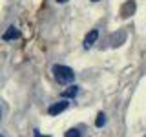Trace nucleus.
Wrapping results in <instances>:
<instances>
[{"label":"nucleus","instance_id":"nucleus-5","mask_svg":"<svg viewBox=\"0 0 146 137\" xmlns=\"http://www.w3.org/2000/svg\"><path fill=\"white\" fill-rule=\"evenodd\" d=\"M77 95H79V86H75V84L70 86V88H66V90L62 91V97H64V99H75Z\"/></svg>","mask_w":146,"mask_h":137},{"label":"nucleus","instance_id":"nucleus-1","mask_svg":"<svg viewBox=\"0 0 146 137\" xmlns=\"http://www.w3.org/2000/svg\"><path fill=\"white\" fill-rule=\"evenodd\" d=\"M53 75H55V79H57L58 84H70V82H73V79H75V73H73L71 68L62 66V64H55L53 66Z\"/></svg>","mask_w":146,"mask_h":137},{"label":"nucleus","instance_id":"nucleus-2","mask_svg":"<svg viewBox=\"0 0 146 137\" xmlns=\"http://www.w3.org/2000/svg\"><path fill=\"white\" fill-rule=\"evenodd\" d=\"M68 106H70L68 100H58V102H53L51 106L48 108V113L49 115H58V113H62L64 110H68Z\"/></svg>","mask_w":146,"mask_h":137},{"label":"nucleus","instance_id":"nucleus-8","mask_svg":"<svg viewBox=\"0 0 146 137\" xmlns=\"http://www.w3.org/2000/svg\"><path fill=\"white\" fill-rule=\"evenodd\" d=\"M33 135H35V137H49V135H42L38 130H35V132H33Z\"/></svg>","mask_w":146,"mask_h":137},{"label":"nucleus","instance_id":"nucleus-3","mask_svg":"<svg viewBox=\"0 0 146 137\" xmlns=\"http://www.w3.org/2000/svg\"><path fill=\"white\" fill-rule=\"evenodd\" d=\"M97 39H99V31H97V29H91L90 33L84 37V48H86V49L91 48V46L95 44V40H97Z\"/></svg>","mask_w":146,"mask_h":137},{"label":"nucleus","instance_id":"nucleus-9","mask_svg":"<svg viewBox=\"0 0 146 137\" xmlns=\"http://www.w3.org/2000/svg\"><path fill=\"white\" fill-rule=\"evenodd\" d=\"M57 2H58V4H66L68 0H57Z\"/></svg>","mask_w":146,"mask_h":137},{"label":"nucleus","instance_id":"nucleus-7","mask_svg":"<svg viewBox=\"0 0 146 137\" xmlns=\"http://www.w3.org/2000/svg\"><path fill=\"white\" fill-rule=\"evenodd\" d=\"M64 137H80V132L77 130V128H71V130H68L66 134H64Z\"/></svg>","mask_w":146,"mask_h":137},{"label":"nucleus","instance_id":"nucleus-4","mask_svg":"<svg viewBox=\"0 0 146 137\" xmlns=\"http://www.w3.org/2000/svg\"><path fill=\"white\" fill-rule=\"evenodd\" d=\"M17 37H20V31H18L15 26H9L7 31H4L2 39H4V40H13V39H17Z\"/></svg>","mask_w":146,"mask_h":137},{"label":"nucleus","instance_id":"nucleus-10","mask_svg":"<svg viewBox=\"0 0 146 137\" xmlns=\"http://www.w3.org/2000/svg\"><path fill=\"white\" fill-rule=\"evenodd\" d=\"M91 2H99V0H91Z\"/></svg>","mask_w":146,"mask_h":137},{"label":"nucleus","instance_id":"nucleus-6","mask_svg":"<svg viewBox=\"0 0 146 137\" xmlns=\"http://www.w3.org/2000/svg\"><path fill=\"white\" fill-rule=\"evenodd\" d=\"M104 124H106V115H104V113H99V115H97V121H95V126H97V128H102Z\"/></svg>","mask_w":146,"mask_h":137},{"label":"nucleus","instance_id":"nucleus-11","mask_svg":"<svg viewBox=\"0 0 146 137\" xmlns=\"http://www.w3.org/2000/svg\"><path fill=\"white\" fill-rule=\"evenodd\" d=\"M0 137H4V135H2V134H0Z\"/></svg>","mask_w":146,"mask_h":137}]
</instances>
